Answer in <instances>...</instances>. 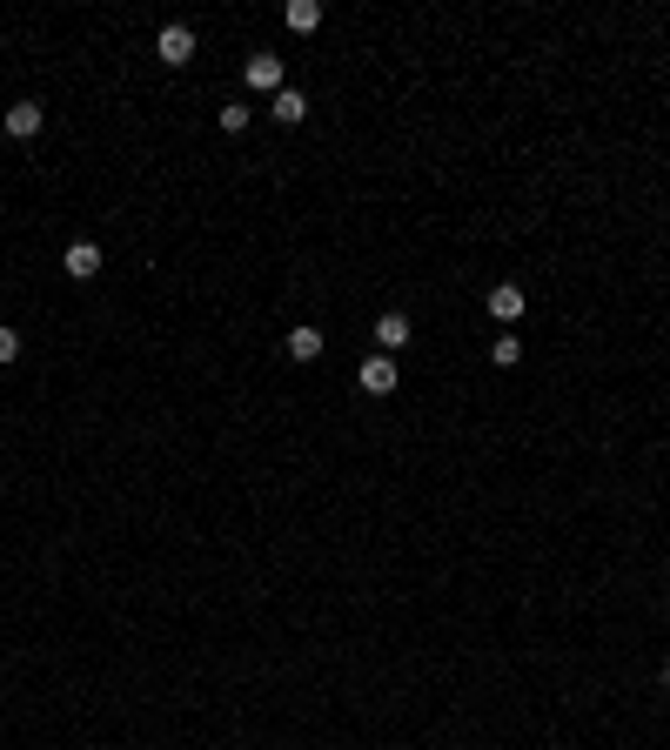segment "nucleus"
Listing matches in <instances>:
<instances>
[{
	"label": "nucleus",
	"instance_id": "11",
	"mask_svg": "<svg viewBox=\"0 0 670 750\" xmlns=\"http://www.w3.org/2000/svg\"><path fill=\"white\" fill-rule=\"evenodd\" d=\"M490 362H496V369H516V362H523V342H516L510 329H503V335L490 342Z\"/></svg>",
	"mask_w": 670,
	"mask_h": 750
},
{
	"label": "nucleus",
	"instance_id": "5",
	"mask_svg": "<svg viewBox=\"0 0 670 750\" xmlns=\"http://www.w3.org/2000/svg\"><path fill=\"white\" fill-rule=\"evenodd\" d=\"M483 309H490V322H523V288H516V282H496L490 295H483Z\"/></svg>",
	"mask_w": 670,
	"mask_h": 750
},
{
	"label": "nucleus",
	"instance_id": "3",
	"mask_svg": "<svg viewBox=\"0 0 670 750\" xmlns=\"http://www.w3.org/2000/svg\"><path fill=\"white\" fill-rule=\"evenodd\" d=\"M242 74H248V88H255V94H282V88H289V81H282V54H248Z\"/></svg>",
	"mask_w": 670,
	"mask_h": 750
},
{
	"label": "nucleus",
	"instance_id": "10",
	"mask_svg": "<svg viewBox=\"0 0 670 750\" xmlns=\"http://www.w3.org/2000/svg\"><path fill=\"white\" fill-rule=\"evenodd\" d=\"M282 21H289L295 34H315V27H322V7H315V0H289V7H282Z\"/></svg>",
	"mask_w": 670,
	"mask_h": 750
},
{
	"label": "nucleus",
	"instance_id": "12",
	"mask_svg": "<svg viewBox=\"0 0 670 750\" xmlns=\"http://www.w3.org/2000/svg\"><path fill=\"white\" fill-rule=\"evenodd\" d=\"M215 128H222V134H242V128H248V108H242V101H222V108H215Z\"/></svg>",
	"mask_w": 670,
	"mask_h": 750
},
{
	"label": "nucleus",
	"instance_id": "13",
	"mask_svg": "<svg viewBox=\"0 0 670 750\" xmlns=\"http://www.w3.org/2000/svg\"><path fill=\"white\" fill-rule=\"evenodd\" d=\"M14 355H21V329H14V322H0V362H14Z\"/></svg>",
	"mask_w": 670,
	"mask_h": 750
},
{
	"label": "nucleus",
	"instance_id": "2",
	"mask_svg": "<svg viewBox=\"0 0 670 750\" xmlns=\"http://www.w3.org/2000/svg\"><path fill=\"white\" fill-rule=\"evenodd\" d=\"M155 54H161V61H168V67H188V61H195V27L168 21V27H161V34H155Z\"/></svg>",
	"mask_w": 670,
	"mask_h": 750
},
{
	"label": "nucleus",
	"instance_id": "14",
	"mask_svg": "<svg viewBox=\"0 0 670 750\" xmlns=\"http://www.w3.org/2000/svg\"><path fill=\"white\" fill-rule=\"evenodd\" d=\"M664 684H670V663H664Z\"/></svg>",
	"mask_w": 670,
	"mask_h": 750
},
{
	"label": "nucleus",
	"instance_id": "6",
	"mask_svg": "<svg viewBox=\"0 0 670 750\" xmlns=\"http://www.w3.org/2000/svg\"><path fill=\"white\" fill-rule=\"evenodd\" d=\"M268 114H275L282 128H295V121H309V94H302V88H282V94H268Z\"/></svg>",
	"mask_w": 670,
	"mask_h": 750
},
{
	"label": "nucleus",
	"instance_id": "1",
	"mask_svg": "<svg viewBox=\"0 0 670 750\" xmlns=\"http://www.w3.org/2000/svg\"><path fill=\"white\" fill-rule=\"evenodd\" d=\"M356 382H362V396H396V382H402L396 355H369V362L356 369Z\"/></svg>",
	"mask_w": 670,
	"mask_h": 750
},
{
	"label": "nucleus",
	"instance_id": "4",
	"mask_svg": "<svg viewBox=\"0 0 670 750\" xmlns=\"http://www.w3.org/2000/svg\"><path fill=\"white\" fill-rule=\"evenodd\" d=\"M41 121H47V108H41V101H14L0 128H7V141H34V134H41Z\"/></svg>",
	"mask_w": 670,
	"mask_h": 750
},
{
	"label": "nucleus",
	"instance_id": "9",
	"mask_svg": "<svg viewBox=\"0 0 670 750\" xmlns=\"http://www.w3.org/2000/svg\"><path fill=\"white\" fill-rule=\"evenodd\" d=\"M315 355H322V329L295 322V329H289V362H315Z\"/></svg>",
	"mask_w": 670,
	"mask_h": 750
},
{
	"label": "nucleus",
	"instance_id": "7",
	"mask_svg": "<svg viewBox=\"0 0 670 750\" xmlns=\"http://www.w3.org/2000/svg\"><path fill=\"white\" fill-rule=\"evenodd\" d=\"M61 268L74 275V282H94V275H101V248H94V242H74V248L61 255Z\"/></svg>",
	"mask_w": 670,
	"mask_h": 750
},
{
	"label": "nucleus",
	"instance_id": "8",
	"mask_svg": "<svg viewBox=\"0 0 670 750\" xmlns=\"http://www.w3.org/2000/svg\"><path fill=\"white\" fill-rule=\"evenodd\" d=\"M402 342H409V315H396V309H389V315L376 322V355H396Z\"/></svg>",
	"mask_w": 670,
	"mask_h": 750
}]
</instances>
